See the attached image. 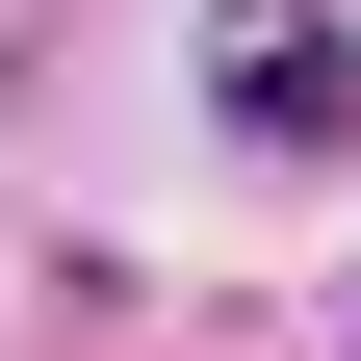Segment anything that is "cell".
<instances>
[{"mask_svg":"<svg viewBox=\"0 0 361 361\" xmlns=\"http://www.w3.org/2000/svg\"><path fill=\"white\" fill-rule=\"evenodd\" d=\"M233 104H258V129H336V52H310L284 0H233Z\"/></svg>","mask_w":361,"mask_h":361,"instance_id":"1","label":"cell"}]
</instances>
